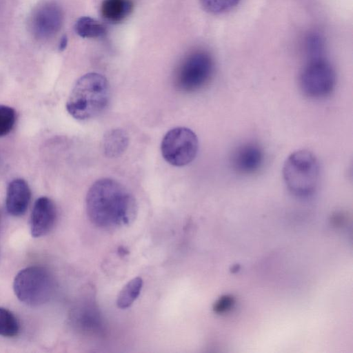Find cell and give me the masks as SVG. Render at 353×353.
Returning <instances> with one entry per match:
<instances>
[{"mask_svg":"<svg viewBox=\"0 0 353 353\" xmlns=\"http://www.w3.org/2000/svg\"><path fill=\"white\" fill-rule=\"evenodd\" d=\"M241 0H200L203 8L208 12L219 14L234 8Z\"/></svg>","mask_w":353,"mask_h":353,"instance_id":"e0dca14e","label":"cell"},{"mask_svg":"<svg viewBox=\"0 0 353 353\" xmlns=\"http://www.w3.org/2000/svg\"><path fill=\"white\" fill-rule=\"evenodd\" d=\"M54 282L50 272L41 266H30L21 270L13 282L14 292L22 303L39 306L52 297Z\"/></svg>","mask_w":353,"mask_h":353,"instance_id":"277c9868","label":"cell"},{"mask_svg":"<svg viewBox=\"0 0 353 353\" xmlns=\"http://www.w3.org/2000/svg\"><path fill=\"white\" fill-rule=\"evenodd\" d=\"M263 161V150L254 142L245 143L237 147L230 160L232 168L241 174L255 173L261 168Z\"/></svg>","mask_w":353,"mask_h":353,"instance_id":"9c48e42d","label":"cell"},{"mask_svg":"<svg viewBox=\"0 0 353 353\" xmlns=\"http://www.w3.org/2000/svg\"><path fill=\"white\" fill-rule=\"evenodd\" d=\"M20 331L17 318L9 310L0 307V336L14 337Z\"/></svg>","mask_w":353,"mask_h":353,"instance_id":"2e32d148","label":"cell"},{"mask_svg":"<svg viewBox=\"0 0 353 353\" xmlns=\"http://www.w3.org/2000/svg\"><path fill=\"white\" fill-rule=\"evenodd\" d=\"M31 198L30 189L26 181L15 179L8 185L6 198L7 212L12 216L23 215L29 205Z\"/></svg>","mask_w":353,"mask_h":353,"instance_id":"8fae6325","label":"cell"},{"mask_svg":"<svg viewBox=\"0 0 353 353\" xmlns=\"http://www.w3.org/2000/svg\"><path fill=\"white\" fill-rule=\"evenodd\" d=\"M68 38L66 36H63L60 41L59 49L60 50H63L66 48Z\"/></svg>","mask_w":353,"mask_h":353,"instance_id":"44dd1931","label":"cell"},{"mask_svg":"<svg viewBox=\"0 0 353 353\" xmlns=\"http://www.w3.org/2000/svg\"><path fill=\"white\" fill-rule=\"evenodd\" d=\"M143 287V279L136 277L130 280L120 291L117 305L121 309L129 307L139 296Z\"/></svg>","mask_w":353,"mask_h":353,"instance_id":"9a60e30c","label":"cell"},{"mask_svg":"<svg viewBox=\"0 0 353 353\" xmlns=\"http://www.w3.org/2000/svg\"><path fill=\"white\" fill-rule=\"evenodd\" d=\"M199 140L196 134L185 127H177L169 130L163 137L161 151L163 159L170 165L184 166L196 157Z\"/></svg>","mask_w":353,"mask_h":353,"instance_id":"52a82bcc","label":"cell"},{"mask_svg":"<svg viewBox=\"0 0 353 353\" xmlns=\"http://www.w3.org/2000/svg\"><path fill=\"white\" fill-rule=\"evenodd\" d=\"M63 13L55 2L46 1L37 6L29 19V28L34 37L47 39L54 37L61 28Z\"/></svg>","mask_w":353,"mask_h":353,"instance_id":"ba28073f","label":"cell"},{"mask_svg":"<svg viewBox=\"0 0 353 353\" xmlns=\"http://www.w3.org/2000/svg\"><path fill=\"white\" fill-rule=\"evenodd\" d=\"M283 177L293 194L301 196L310 195L319 182L320 168L317 158L307 150L292 152L284 163Z\"/></svg>","mask_w":353,"mask_h":353,"instance_id":"3957f363","label":"cell"},{"mask_svg":"<svg viewBox=\"0 0 353 353\" xmlns=\"http://www.w3.org/2000/svg\"><path fill=\"white\" fill-rule=\"evenodd\" d=\"M305 52L307 59L322 57L324 55V41L317 33L310 34L305 40Z\"/></svg>","mask_w":353,"mask_h":353,"instance_id":"ac0fdd59","label":"cell"},{"mask_svg":"<svg viewBox=\"0 0 353 353\" xmlns=\"http://www.w3.org/2000/svg\"><path fill=\"white\" fill-rule=\"evenodd\" d=\"M110 87L107 79L97 72L81 77L74 83L66 102L68 112L80 121L101 114L108 107Z\"/></svg>","mask_w":353,"mask_h":353,"instance_id":"7a4b0ae2","label":"cell"},{"mask_svg":"<svg viewBox=\"0 0 353 353\" xmlns=\"http://www.w3.org/2000/svg\"><path fill=\"white\" fill-rule=\"evenodd\" d=\"M299 86L303 94L312 99L330 95L336 85V73L324 57L307 59L299 75Z\"/></svg>","mask_w":353,"mask_h":353,"instance_id":"8992f818","label":"cell"},{"mask_svg":"<svg viewBox=\"0 0 353 353\" xmlns=\"http://www.w3.org/2000/svg\"><path fill=\"white\" fill-rule=\"evenodd\" d=\"M57 218V209L54 202L48 197L37 199L32 210L30 228L32 236L41 237L53 228Z\"/></svg>","mask_w":353,"mask_h":353,"instance_id":"30bf717a","label":"cell"},{"mask_svg":"<svg viewBox=\"0 0 353 353\" xmlns=\"http://www.w3.org/2000/svg\"><path fill=\"white\" fill-rule=\"evenodd\" d=\"M90 221L103 229H114L130 224L137 205L132 194L118 181L109 178L96 181L85 199Z\"/></svg>","mask_w":353,"mask_h":353,"instance_id":"6da1fadb","label":"cell"},{"mask_svg":"<svg viewBox=\"0 0 353 353\" xmlns=\"http://www.w3.org/2000/svg\"><path fill=\"white\" fill-rule=\"evenodd\" d=\"M15 110L8 105H0V137L9 134L16 123Z\"/></svg>","mask_w":353,"mask_h":353,"instance_id":"d6986e66","label":"cell"},{"mask_svg":"<svg viewBox=\"0 0 353 353\" xmlns=\"http://www.w3.org/2000/svg\"><path fill=\"white\" fill-rule=\"evenodd\" d=\"M0 221H1V211H0Z\"/></svg>","mask_w":353,"mask_h":353,"instance_id":"7402d4cb","label":"cell"},{"mask_svg":"<svg viewBox=\"0 0 353 353\" xmlns=\"http://www.w3.org/2000/svg\"><path fill=\"white\" fill-rule=\"evenodd\" d=\"M128 134L122 129H112L104 135L103 149L108 157H117L121 155L128 145Z\"/></svg>","mask_w":353,"mask_h":353,"instance_id":"4fadbf2b","label":"cell"},{"mask_svg":"<svg viewBox=\"0 0 353 353\" xmlns=\"http://www.w3.org/2000/svg\"><path fill=\"white\" fill-rule=\"evenodd\" d=\"M234 303V299L230 296L221 297L214 305V310L216 313H223L228 310Z\"/></svg>","mask_w":353,"mask_h":353,"instance_id":"ffe728a7","label":"cell"},{"mask_svg":"<svg viewBox=\"0 0 353 353\" xmlns=\"http://www.w3.org/2000/svg\"><path fill=\"white\" fill-rule=\"evenodd\" d=\"M133 7L132 0H103L100 12L105 21L112 23H118L130 14Z\"/></svg>","mask_w":353,"mask_h":353,"instance_id":"7c38bea8","label":"cell"},{"mask_svg":"<svg viewBox=\"0 0 353 353\" xmlns=\"http://www.w3.org/2000/svg\"><path fill=\"white\" fill-rule=\"evenodd\" d=\"M214 71L211 55L204 50L192 52L180 63L175 75L176 86L185 92L201 89L210 80Z\"/></svg>","mask_w":353,"mask_h":353,"instance_id":"5b68a950","label":"cell"},{"mask_svg":"<svg viewBox=\"0 0 353 353\" xmlns=\"http://www.w3.org/2000/svg\"><path fill=\"white\" fill-rule=\"evenodd\" d=\"M74 31L83 38H97L105 34L106 28L92 17H82L76 21Z\"/></svg>","mask_w":353,"mask_h":353,"instance_id":"5bb4252c","label":"cell"}]
</instances>
